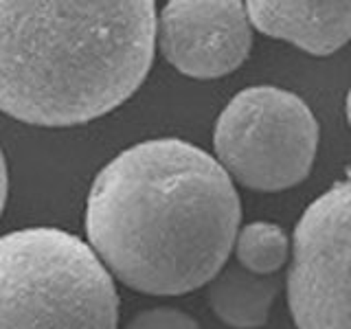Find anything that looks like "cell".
<instances>
[{"label": "cell", "mask_w": 351, "mask_h": 329, "mask_svg": "<svg viewBox=\"0 0 351 329\" xmlns=\"http://www.w3.org/2000/svg\"><path fill=\"white\" fill-rule=\"evenodd\" d=\"M233 180L204 149L154 138L97 173L86 235L110 277L152 296L202 288L226 266L239 230Z\"/></svg>", "instance_id": "obj_1"}, {"label": "cell", "mask_w": 351, "mask_h": 329, "mask_svg": "<svg viewBox=\"0 0 351 329\" xmlns=\"http://www.w3.org/2000/svg\"><path fill=\"white\" fill-rule=\"evenodd\" d=\"M154 49L152 0L0 3V110L42 127L88 123L138 90Z\"/></svg>", "instance_id": "obj_2"}, {"label": "cell", "mask_w": 351, "mask_h": 329, "mask_svg": "<svg viewBox=\"0 0 351 329\" xmlns=\"http://www.w3.org/2000/svg\"><path fill=\"white\" fill-rule=\"evenodd\" d=\"M110 272L77 235L22 228L0 237V329H117Z\"/></svg>", "instance_id": "obj_3"}, {"label": "cell", "mask_w": 351, "mask_h": 329, "mask_svg": "<svg viewBox=\"0 0 351 329\" xmlns=\"http://www.w3.org/2000/svg\"><path fill=\"white\" fill-rule=\"evenodd\" d=\"M318 136V121L299 95L252 86L230 99L215 121V160L230 180L252 191H285L310 175Z\"/></svg>", "instance_id": "obj_4"}, {"label": "cell", "mask_w": 351, "mask_h": 329, "mask_svg": "<svg viewBox=\"0 0 351 329\" xmlns=\"http://www.w3.org/2000/svg\"><path fill=\"white\" fill-rule=\"evenodd\" d=\"M288 305L296 329H351V171L294 228Z\"/></svg>", "instance_id": "obj_5"}, {"label": "cell", "mask_w": 351, "mask_h": 329, "mask_svg": "<svg viewBox=\"0 0 351 329\" xmlns=\"http://www.w3.org/2000/svg\"><path fill=\"white\" fill-rule=\"evenodd\" d=\"M156 44L176 71L217 80L237 71L252 49V25L237 0H171L156 18Z\"/></svg>", "instance_id": "obj_6"}, {"label": "cell", "mask_w": 351, "mask_h": 329, "mask_svg": "<svg viewBox=\"0 0 351 329\" xmlns=\"http://www.w3.org/2000/svg\"><path fill=\"white\" fill-rule=\"evenodd\" d=\"M246 14L252 29L288 40L312 55H332L351 40V0L347 3H285L250 0Z\"/></svg>", "instance_id": "obj_7"}, {"label": "cell", "mask_w": 351, "mask_h": 329, "mask_svg": "<svg viewBox=\"0 0 351 329\" xmlns=\"http://www.w3.org/2000/svg\"><path fill=\"white\" fill-rule=\"evenodd\" d=\"M281 290L274 274H255L228 263L208 281L206 299L213 314L233 329H257L268 323L272 303Z\"/></svg>", "instance_id": "obj_8"}, {"label": "cell", "mask_w": 351, "mask_h": 329, "mask_svg": "<svg viewBox=\"0 0 351 329\" xmlns=\"http://www.w3.org/2000/svg\"><path fill=\"white\" fill-rule=\"evenodd\" d=\"M237 263L255 274H274L290 257V239L285 230L272 222H250L235 237Z\"/></svg>", "instance_id": "obj_9"}, {"label": "cell", "mask_w": 351, "mask_h": 329, "mask_svg": "<svg viewBox=\"0 0 351 329\" xmlns=\"http://www.w3.org/2000/svg\"><path fill=\"white\" fill-rule=\"evenodd\" d=\"M123 329H200L197 321L176 307H152L132 316Z\"/></svg>", "instance_id": "obj_10"}, {"label": "cell", "mask_w": 351, "mask_h": 329, "mask_svg": "<svg viewBox=\"0 0 351 329\" xmlns=\"http://www.w3.org/2000/svg\"><path fill=\"white\" fill-rule=\"evenodd\" d=\"M7 191H9V173H7V160L0 151V215H3V208L7 202Z\"/></svg>", "instance_id": "obj_11"}, {"label": "cell", "mask_w": 351, "mask_h": 329, "mask_svg": "<svg viewBox=\"0 0 351 329\" xmlns=\"http://www.w3.org/2000/svg\"><path fill=\"white\" fill-rule=\"evenodd\" d=\"M347 121H349V125H351V88H349V93H347Z\"/></svg>", "instance_id": "obj_12"}]
</instances>
